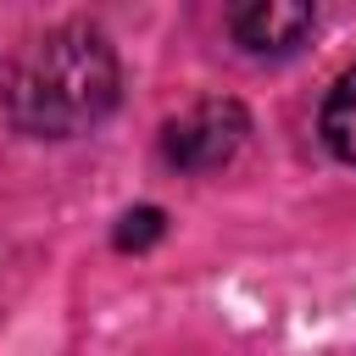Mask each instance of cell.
I'll return each mask as SVG.
<instances>
[{
  "mask_svg": "<svg viewBox=\"0 0 356 356\" xmlns=\"http://www.w3.org/2000/svg\"><path fill=\"white\" fill-rule=\"evenodd\" d=\"M117 50L89 22H61L6 67V117L28 139H78L117 106Z\"/></svg>",
  "mask_w": 356,
  "mask_h": 356,
  "instance_id": "cell-1",
  "label": "cell"
},
{
  "mask_svg": "<svg viewBox=\"0 0 356 356\" xmlns=\"http://www.w3.org/2000/svg\"><path fill=\"white\" fill-rule=\"evenodd\" d=\"M245 134H250L245 106L228 100V95H211V100H195L189 111H178V117L161 128V161L200 178V172L228 167V161L239 156Z\"/></svg>",
  "mask_w": 356,
  "mask_h": 356,
  "instance_id": "cell-2",
  "label": "cell"
},
{
  "mask_svg": "<svg viewBox=\"0 0 356 356\" xmlns=\"http://www.w3.org/2000/svg\"><path fill=\"white\" fill-rule=\"evenodd\" d=\"M161 234H167V211H161V206H134V211L117 217L111 245H117V250H150Z\"/></svg>",
  "mask_w": 356,
  "mask_h": 356,
  "instance_id": "cell-5",
  "label": "cell"
},
{
  "mask_svg": "<svg viewBox=\"0 0 356 356\" xmlns=\"http://www.w3.org/2000/svg\"><path fill=\"white\" fill-rule=\"evenodd\" d=\"M317 28V11L306 0H245L228 11V33L245 56H289Z\"/></svg>",
  "mask_w": 356,
  "mask_h": 356,
  "instance_id": "cell-3",
  "label": "cell"
},
{
  "mask_svg": "<svg viewBox=\"0 0 356 356\" xmlns=\"http://www.w3.org/2000/svg\"><path fill=\"white\" fill-rule=\"evenodd\" d=\"M323 145L356 167V67H345L323 100Z\"/></svg>",
  "mask_w": 356,
  "mask_h": 356,
  "instance_id": "cell-4",
  "label": "cell"
}]
</instances>
